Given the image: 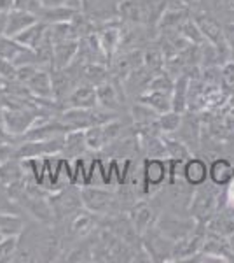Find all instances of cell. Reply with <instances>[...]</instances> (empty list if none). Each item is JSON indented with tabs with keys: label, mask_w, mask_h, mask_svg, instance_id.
<instances>
[{
	"label": "cell",
	"mask_w": 234,
	"mask_h": 263,
	"mask_svg": "<svg viewBox=\"0 0 234 263\" xmlns=\"http://www.w3.org/2000/svg\"><path fill=\"white\" fill-rule=\"evenodd\" d=\"M80 200H82L84 209L98 216L114 214L119 205V198L116 193L110 192V190L100 188L96 184L80 186Z\"/></svg>",
	"instance_id": "cell-1"
},
{
	"label": "cell",
	"mask_w": 234,
	"mask_h": 263,
	"mask_svg": "<svg viewBox=\"0 0 234 263\" xmlns=\"http://www.w3.org/2000/svg\"><path fill=\"white\" fill-rule=\"evenodd\" d=\"M219 188V186H215ZM214 188V182L211 186H206L201 184V186H196L194 192H193V198H190V203H189V214L193 216L196 221L199 223H208L214 214L219 211V193H220V188L219 193L215 192Z\"/></svg>",
	"instance_id": "cell-2"
},
{
	"label": "cell",
	"mask_w": 234,
	"mask_h": 263,
	"mask_svg": "<svg viewBox=\"0 0 234 263\" xmlns=\"http://www.w3.org/2000/svg\"><path fill=\"white\" fill-rule=\"evenodd\" d=\"M40 111L39 105H30V107H2V114H0V123L11 132L12 135H16L18 139L23 137L27 132L35 125V121L39 120Z\"/></svg>",
	"instance_id": "cell-3"
},
{
	"label": "cell",
	"mask_w": 234,
	"mask_h": 263,
	"mask_svg": "<svg viewBox=\"0 0 234 263\" xmlns=\"http://www.w3.org/2000/svg\"><path fill=\"white\" fill-rule=\"evenodd\" d=\"M49 203L51 209H53L54 219H72L82 209L80 188L75 184H69L67 188L59 190V192H53V195H49Z\"/></svg>",
	"instance_id": "cell-4"
},
{
	"label": "cell",
	"mask_w": 234,
	"mask_h": 263,
	"mask_svg": "<svg viewBox=\"0 0 234 263\" xmlns=\"http://www.w3.org/2000/svg\"><path fill=\"white\" fill-rule=\"evenodd\" d=\"M142 192L143 195H156L168 181V163L166 158H145L142 163Z\"/></svg>",
	"instance_id": "cell-5"
},
{
	"label": "cell",
	"mask_w": 234,
	"mask_h": 263,
	"mask_svg": "<svg viewBox=\"0 0 234 263\" xmlns=\"http://www.w3.org/2000/svg\"><path fill=\"white\" fill-rule=\"evenodd\" d=\"M156 227L159 228L161 233H164L168 239H172L173 242L182 240L185 237H189L190 233H194V230L198 228V221L190 216V218H178V214L175 216H161L157 218Z\"/></svg>",
	"instance_id": "cell-6"
},
{
	"label": "cell",
	"mask_w": 234,
	"mask_h": 263,
	"mask_svg": "<svg viewBox=\"0 0 234 263\" xmlns=\"http://www.w3.org/2000/svg\"><path fill=\"white\" fill-rule=\"evenodd\" d=\"M110 63H112L110 74H114V78L119 79V81H122V79L127 78L131 72L143 65V51L142 49L124 51L122 54H116Z\"/></svg>",
	"instance_id": "cell-7"
},
{
	"label": "cell",
	"mask_w": 234,
	"mask_h": 263,
	"mask_svg": "<svg viewBox=\"0 0 234 263\" xmlns=\"http://www.w3.org/2000/svg\"><path fill=\"white\" fill-rule=\"evenodd\" d=\"M119 84L121 81L116 78L112 79H107L105 83L98 84L96 86V97H98V105L103 109H107V111H119L122 105L121 102V97L124 90H121L119 88Z\"/></svg>",
	"instance_id": "cell-8"
},
{
	"label": "cell",
	"mask_w": 234,
	"mask_h": 263,
	"mask_svg": "<svg viewBox=\"0 0 234 263\" xmlns=\"http://www.w3.org/2000/svg\"><path fill=\"white\" fill-rule=\"evenodd\" d=\"M63 102H67V107H79V109H93L98 107L96 86L93 84H77L69 97Z\"/></svg>",
	"instance_id": "cell-9"
},
{
	"label": "cell",
	"mask_w": 234,
	"mask_h": 263,
	"mask_svg": "<svg viewBox=\"0 0 234 263\" xmlns=\"http://www.w3.org/2000/svg\"><path fill=\"white\" fill-rule=\"evenodd\" d=\"M79 53V39L59 41L53 44V69L70 67Z\"/></svg>",
	"instance_id": "cell-10"
},
{
	"label": "cell",
	"mask_w": 234,
	"mask_h": 263,
	"mask_svg": "<svg viewBox=\"0 0 234 263\" xmlns=\"http://www.w3.org/2000/svg\"><path fill=\"white\" fill-rule=\"evenodd\" d=\"M130 221L133 223L135 230L142 237L148 228L154 227L157 221V216L154 214V209L147 202H135L130 211Z\"/></svg>",
	"instance_id": "cell-11"
},
{
	"label": "cell",
	"mask_w": 234,
	"mask_h": 263,
	"mask_svg": "<svg viewBox=\"0 0 234 263\" xmlns=\"http://www.w3.org/2000/svg\"><path fill=\"white\" fill-rule=\"evenodd\" d=\"M39 21V16L33 14V12L23 11V9H12L7 12V20H6V33L4 35L16 37L18 33L23 30H27L28 27H32L33 23Z\"/></svg>",
	"instance_id": "cell-12"
},
{
	"label": "cell",
	"mask_w": 234,
	"mask_h": 263,
	"mask_svg": "<svg viewBox=\"0 0 234 263\" xmlns=\"http://www.w3.org/2000/svg\"><path fill=\"white\" fill-rule=\"evenodd\" d=\"M51 70H53V69L40 67V69L33 74V78L27 83L28 90L32 91V95L35 97V99H54ZM54 100H56V99H54Z\"/></svg>",
	"instance_id": "cell-13"
},
{
	"label": "cell",
	"mask_w": 234,
	"mask_h": 263,
	"mask_svg": "<svg viewBox=\"0 0 234 263\" xmlns=\"http://www.w3.org/2000/svg\"><path fill=\"white\" fill-rule=\"evenodd\" d=\"M89 149L86 142V132L84 130H69L65 134V144H63L61 155L67 160H75L86 155Z\"/></svg>",
	"instance_id": "cell-14"
},
{
	"label": "cell",
	"mask_w": 234,
	"mask_h": 263,
	"mask_svg": "<svg viewBox=\"0 0 234 263\" xmlns=\"http://www.w3.org/2000/svg\"><path fill=\"white\" fill-rule=\"evenodd\" d=\"M208 179L219 188H227L231 182H234L232 163L227 158H215L208 165Z\"/></svg>",
	"instance_id": "cell-15"
},
{
	"label": "cell",
	"mask_w": 234,
	"mask_h": 263,
	"mask_svg": "<svg viewBox=\"0 0 234 263\" xmlns=\"http://www.w3.org/2000/svg\"><path fill=\"white\" fill-rule=\"evenodd\" d=\"M182 177L189 182L190 186H201L208 181V165L203 158H196L190 156L189 160L184 163L182 168Z\"/></svg>",
	"instance_id": "cell-16"
},
{
	"label": "cell",
	"mask_w": 234,
	"mask_h": 263,
	"mask_svg": "<svg viewBox=\"0 0 234 263\" xmlns=\"http://www.w3.org/2000/svg\"><path fill=\"white\" fill-rule=\"evenodd\" d=\"M96 35H98V41H100L101 49H103L105 57L109 58V63H110L112 62V58L117 54L119 46H121L122 30H119V28L114 27V25H107V27L101 28Z\"/></svg>",
	"instance_id": "cell-17"
},
{
	"label": "cell",
	"mask_w": 234,
	"mask_h": 263,
	"mask_svg": "<svg viewBox=\"0 0 234 263\" xmlns=\"http://www.w3.org/2000/svg\"><path fill=\"white\" fill-rule=\"evenodd\" d=\"M27 177L25 165L19 158H12L7 162H0V182L4 186H14Z\"/></svg>",
	"instance_id": "cell-18"
},
{
	"label": "cell",
	"mask_w": 234,
	"mask_h": 263,
	"mask_svg": "<svg viewBox=\"0 0 234 263\" xmlns=\"http://www.w3.org/2000/svg\"><path fill=\"white\" fill-rule=\"evenodd\" d=\"M79 76H82L84 83L98 86L110 79V69L105 63H80Z\"/></svg>",
	"instance_id": "cell-19"
},
{
	"label": "cell",
	"mask_w": 234,
	"mask_h": 263,
	"mask_svg": "<svg viewBox=\"0 0 234 263\" xmlns=\"http://www.w3.org/2000/svg\"><path fill=\"white\" fill-rule=\"evenodd\" d=\"M79 12L80 11H75V9H72V7L65 6V4H61V6L42 7L37 16H39V20L44 21V23L53 25V23H61V21H72Z\"/></svg>",
	"instance_id": "cell-20"
},
{
	"label": "cell",
	"mask_w": 234,
	"mask_h": 263,
	"mask_svg": "<svg viewBox=\"0 0 234 263\" xmlns=\"http://www.w3.org/2000/svg\"><path fill=\"white\" fill-rule=\"evenodd\" d=\"M95 227H96L95 214L89 213L88 209L79 211V213L70 219V233L74 237H77V239H86Z\"/></svg>",
	"instance_id": "cell-21"
},
{
	"label": "cell",
	"mask_w": 234,
	"mask_h": 263,
	"mask_svg": "<svg viewBox=\"0 0 234 263\" xmlns=\"http://www.w3.org/2000/svg\"><path fill=\"white\" fill-rule=\"evenodd\" d=\"M189 84H190V76L184 72L175 79V88L172 93V105L173 111L184 114L187 111V95H189Z\"/></svg>",
	"instance_id": "cell-22"
},
{
	"label": "cell",
	"mask_w": 234,
	"mask_h": 263,
	"mask_svg": "<svg viewBox=\"0 0 234 263\" xmlns=\"http://www.w3.org/2000/svg\"><path fill=\"white\" fill-rule=\"evenodd\" d=\"M138 100L143 102V104H147L148 107H152L157 114L168 112V111H172V109H173L172 95H169V93L147 90V91H143L142 95H138Z\"/></svg>",
	"instance_id": "cell-23"
},
{
	"label": "cell",
	"mask_w": 234,
	"mask_h": 263,
	"mask_svg": "<svg viewBox=\"0 0 234 263\" xmlns=\"http://www.w3.org/2000/svg\"><path fill=\"white\" fill-rule=\"evenodd\" d=\"M164 146H166V158L180 160V162H187L193 156V151L184 141H180L175 135H163Z\"/></svg>",
	"instance_id": "cell-24"
},
{
	"label": "cell",
	"mask_w": 234,
	"mask_h": 263,
	"mask_svg": "<svg viewBox=\"0 0 234 263\" xmlns=\"http://www.w3.org/2000/svg\"><path fill=\"white\" fill-rule=\"evenodd\" d=\"M131 118H133L135 125H137L138 128H145V126L156 125L159 114H157L152 107H148L147 104H143V102L138 100L137 104L131 105Z\"/></svg>",
	"instance_id": "cell-25"
},
{
	"label": "cell",
	"mask_w": 234,
	"mask_h": 263,
	"mask_svg": "<svg viewBox=\"0 0 234 263\" xmlns=\"http://www.w3.org/2000/svg\"><path fill=\"white\" fill-rule=\"evenodd\" d=\"M177 137L180 141H184L187 146L193 147V146H198L199 142V125H198V120L196 118H189V120H184L182 116V123L177 130Z\"/></svg>",
	"instance_id": "cell-26"
},
{
	"label": "cell",
	"mask_w": 234,
	"mask_h": 263,
	"mask_svg": "<svg viewBox=\"0 0 234 263\" xmlns=\"http://www.w3.org/2000/svg\"><path fill=\"white\" fill-rule=\"evenodd\" d=\"M0 232L6 235H21L25 232V219L16 213H0Z\"/></svg>",
	"instance_id": "cell-27"
},
{
	"label": "cell",
	"mask_w": 234,
	"mask_h": 263,
	"mask_svg": "<svg viewBox=\"0 0 234 263\" xmlns=\"http://www.w3.org/2000/svg\"><path fill=\"white\" fill-rule=\"evenodd\" d=\"M187 20V9L184 7H166L159 18L161 28H180V25Z\"/></svg>",
	"instance_id": "cell-28"
},
{
	"label": "cell",
	"mask_w": 234,
	"mask_h": 263,
	"mask_svg": "<svg viewBox=\"0 0 234 263\" xmlns=\"http://www.w3.org/2000/svg\"><path fill=\"white\" fill-rule=\"evenodd\" d=\"M182 116H184V114L173 111V109L168 112L159 114V118H157V128H159V132L163 135H175L178 126H180V123H182Z\"/></svg>",
	"instance_id": "cell-29"
},
{
	"label": "cell",
	"mask_w": 234,
	"mask_h": 263,
	"mask_svg": "<svg viewBox=\"0 0 234 263\" xmlns=\"http://www.w3.org/2000/svg\"><path fill=\"white\" fill-rule=\"evenodd\" d=\"M86 132V142H88V147L91 151H100L103 147L109 146V137L105 134V128L103 125H96V126H89Z\"/></svg>",
	"instance_id": "cell-30"
},
{
	"label": "cell",
	"mask_w": 234,
	"mask_h": 263,
	"mask_svg": "<svg viewBox=\"0 0 234 263\" xmlns=\"http://www.w3.org/2000/svg\"><path fill=\"white\" fill-rule=\"evenodd\" d=\"M164 62H166V54L161 48H151L143 51V67L147 70H151L152 74L164 70Z\"/></svg>",
	"instance_id": "cell-31"
},
{
	"label": "cell",
	"mask_w": 234,
	"mask_h": 263,
	"mask_svg": "<svg viewBox=\"0 0 234 263\" xmlns=\"http://www.w3.org/2000/svg\"><path fill=\"white\" fill-rule=\"evenodd\" d=\"M173 88H175V78H173V76H169L166 70H161V72H156V74L152 76L147 90L163 91V93H169V95H172Z\"/></svg>",
	"instance_id": "cell-32"
},
{
	"label": "cell",
	"mask_w": 234,
	"mask_h": 263,
	"mask_svg": "<svg viewBox=\"0 0 234 263\" xmlns=\"http://www.w3.org/2000/svg\"><path fill=\"white\" fill-rule=\"evenodd\" d=\"M210 12L222 23H234V0H211Z\"/></svg>",
	"instance_id": "cell-33"
},
{
	"label": "cell",
	"mask_w": 234,
	"mask_h": 263,
	"mask_svg": "<svg viewBox=\"0 0 234 263\" xmlns=\"http://www.w3.org/2000/svg\"><path fill=\"white\" fill-rule=\"evenodd\" d=\"M178 32H180L189 42H193V44H203V42L206 41L205 35H203V32L199 30L198 23H196L193 18H187L184 23L180 25Z\"/></svg>",
	"instance_id": "cell-34"
},
{
	"label": "cell",
	"mask_w": 234,
	"mask_h": 263,
	"mask_svg": "<svg viewBox=\"0 0 234 263\" xmlns=\"http://www.w3.org/2000/svg\"><path fill=\"white\" fill-rule=\"evenodd\" d=\"M19 237L21 235H6L0 240V263L14 260V254L19 246Z\"/></svg>",
	"instance_id": "cell-35"
},
{
	"label": "cell",
	"mask_w": 234,
	"mask_h": 263,
	"mask_svg": "<svg viewBox=\"0 0 234 263\" xmlns=\"http://www.w3.org/2000/svg\"><path fill=\"white\" fill-rule=\"evenodd\" d=\"M25 46L19 44L14 37L9 35H0V58H7V60H14L19 54V51Z\"/></svg>",
	"instance_id": "cell-36"
},
{
	"label": "cell",
	"mask_w": 234,
	"mask_h": 263,
	"mask_svg": "<svg viewBox=\"0 0 234 263\" xmlns=\"http://www.w3.org/2000/svg\"><path fill=\"white\" fill-rule=\"evenodd\" d=\"M220 88L224 93H234V62L229 60L220 65Z\"/></svg>",
	"instance_id": "cell-37"
},
{
	"label": "cell",
	"mask_w": 234,
	"mask_h": 263,
	"mask_svg": "<svg viewBox=\"0 0 234 263\" xmlns=\"http://www.w3.org/2000/svg\"><path fill=\"white\" fill-rule=\"evenodd\" d=\"M12 7H14V9L33 12V14H39L44 6H42L40 0H12Z\"/></svg>",
	"instance_id": "cell-38"
},
{
	"label": "cell",
	"mask_w": 234,
	"mask_h": 263,
	"mask_svg": "<svg viewBox=\"0 0 234 263\" xmlns=\"http://www.w3.org/2000/svg\"><path fill=\"white\" fill-rule=\"evenodd\" d=\"M16 63L7 58H0V76H2L6 81H16Z\"/></svg>",
	"instance_id": "cell-39"
},
{
	"label": "cell",
	"mask_w": 234,
	"mask_h": 263,
	"mask_svg": "<svg viewBox=\"0 0 234 263\" xmlns=\"http://www.w3.org/2000/svg\"><path fill=\"white\" fill-rule=\"evenodd\" d=\"M39 69H40L39 65H32V63H30V65H19L18 70H16V81L27 84Z\"/></svg>",
	"instance_id": "cell-40"
},
{
	"label": "cell",
	"mask_w": 234,
	"mask_h": 263,
	"mask_svg": "<svg viewBox=\"0 0 234 263\" xmlns=\"http://www.w3.org/2000/svg\"><path fill=\"white\" fill-rule=\"evenodd\" d=\"M224 33L229 48V58L234 62V23H224Z\"/></svg>",
	"instance_id": "cell-41"
},
{
	"label": "cell",
	"mask_w": 234,
	"mask_h": 263,
	"mask_svg": "<svg viewBox=\"0 0 234 263\" xmlns=\"http://www.w3.org/2000/svg\"><path fill=\"white\" fill-rule=\"evenodd\" d=\"M21 139H18L16 135H12L11 132H7L6 126L0 123V146H4V144H11V142H19Z\"/></svg>",
	"instance_id": "cell-42"
},
{
	"label": "cell",
	"mask_w": 234,
	"mask_h": 263,
	"mask_svg": "<svg viewBox=\"0 0 234 263\" xmlns=\"http://www.w3.org/2000/svg\"><path fill=\"white\" fill-rule=\"evenodd\" d=\"M9 12V11H7ZM7 12H0V35L6 33V20H7Z\"/></svg>",
	"instance_id": "cell-43"
},
{
	"label": "cell",
	"mask_w": 234,
	"mask_h": 263,
	"mask_svg": "<svg viewBox=\"0 0 234 263\" xmlns=\"http://www.w3.org/2000/svg\"><path fill=\"white\" fill-rule=\"evenodd\" d=\"M182 2H184L185 6H196V4L203 2V0H182Z\"/></svg>",
	"instance_id": "cell-44"
},
{
	"label": "cell",
	"mask_w": 234,
	"mask_h": 263,
	"mask_svg": "<svg viewBox=\"0 0 234 263\" xmlns=\"http://www.w3.org/2000/svg\"><path fill=\"white\" fill-rule=\"evenodd\" d=\"M6 84H7V81L2 78V76H0V91H4V88H6Z\"/></svg>",
	"instance_id": "cell-45"
},
{
	"label": "cell",
	"mask_w": 234,
	"mask_h": 263,
	"mask_svg": "<svg viewBox=\"0 0 234 263\" xmlns=\"http://www.w3.org/2000/svg\"><path fill=\"white\" fill-rule=\"evenodd\" d=\"M4 237H6V233H4V232H0V240H2Z\"/></svg>",
	"instance_id": "cell-46"
},
{
	"label": "cell",
	"mask_w": 234,
	"mask_h": 263,
	"mask_svg": "<svg viewBox=\"0 0 234 263\" xmlns=\"http://www.w3.org/2000/svg\"><path fill=\"white\" fill-rule=\"evenodd\" d=\"M0 114H2V104H0Z\"/></svg>",
	"instance_id": "cell-47"
},
{
	"label": "cell",
	"mask_w": 234,
	"mask_h": 263,
	"mask_svg": "<svg viewBox=\"0 0 234 263\" xmlns=\"http://www.w3.org/2000/svg\"><path fill=\"white\" fill-rule=\"evenodd\" d=\"M232 176H234V163H232Z\"/></svg>",
	"instance_id": "cell-48"
},
{
	"label": "cell",
	"mask_w": 234,
	"mask_h": 263,
	"mask_svg": "<svg viewBox=\"0 0 234 263\" xmlns=\"http://www.w3.org/2000/svg\"><path fill=\"white\" fill-rule=\"evenodd\" d=\"M119 2H121V0H119Z\"/></svg>",
	"instance_id": "cell-49"
}]
</instances>
